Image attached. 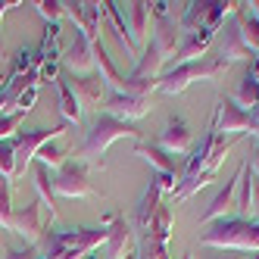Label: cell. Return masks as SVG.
<instances>
[{"instance_id": "277c9868", "label": "cell", "mask_w": 259, "mask_h": 259, "mask_svg": "<svg viewBox=\"0 0 259 259\" xmlns=\"http://www.w3.org/2000/svg\"><path fill=\"white\" fill-rule=\"evenodd\" d=\"M66 128H69V122H60L53 128H31V132L16 135V178H22L25 169L31 165V159L41 153V147L50 144V141H57V138H63Z\"/></svg>"}, {"instance_id": "e0dca14e", "label": "cell", "mask_w": 259, "mask_h": 259, "mask_svg": "<svg viewBox=\"0 0 259 259\" xmlns=\"http://www.w3.org/2000/svg\"><path fill=\"white\" fill-rule=\"evenodd\" d=\"M91 53H94V66H97V75L106 81V88H119L122 84V75H119V69L113 66V60H109V53L103 47V41H91Z\"/></svg>"}, {"instance_id": "5b68a950", "label": "cell", "mask_w": 259, "mask_h": 259, "mask_svg": "<svg viewBox=\"0 0 259 259\" xmlns=\"http://www.w3.org/2000/svg\"><path fill=\"white\" fill-rule=\"evenodd\" d=\"M7 228L16 231L19 237H25L31 247H38L41 240H44V234H47V212L41 206V200L38 203H28V206H22V209H13Z\"/></svg>"}, {"instance_id": "83f0119b", "label": "cell", "mask_w": 259, "mask_h": 259, "mask_svg": "<svg viewBox=\"0 0 259 259\" xmlns=\"http://www.w3.org/2000/svg\"><path fill=\"white\" fill-rule=\"evenodd\" d=\"M4 259H38V247H22V250H7Z\"/></svg>"}, {"instance_id": "7402d4cb", "label": "cell", "mask_w": 259, "mask_h": 259, "mask_svg": "<svg viewBox=\"0 0 259 259\" xmlns=\"http://www.w3.org/2000/svg\"><path fill=\"white\" fill-rule=\"evenodd\" d=\"M234 103H237L240 109H244V106H250V113H256V109H259V78L247 75L244 81H240L237 94H234Z\"/></svg>"}, {"instance_id": "9a60e30c", "label": "cell", "mask_w": 259, "mask_h": 259, "mask_svg": "<svg viewBox=\"0 0 259 259\" xmlns=\"http://www.w3.org/2000/svg\"><path fill=\"white\" fill-rule=\"evenodd\" d=\"M237 181H240V172H237L231 181H225V188H222V191L215 194V200L209 203V209L200 215L203 225H209V222L225 219V212H228V209H234V200H237Z\"/></svg>"}, {"instance_id": "7c38bea8", "label": "cell", "mask_w": 259, "mask_h": 259, "mask_svg": "<svg viewBox=\"0 0 259 259\" xmlns=\"http://www.w3.org/2000/svg\"><path fill=\"white\" fill-rule=\"evenodd\" d=\"M215 57L222 60V63H234V60H247V57H253V50L244 44V34H240V28H237V22H228L225 28H222V34H219V53Z\"/></svg>"}, {"instance_id": "8992f818", "label": "cell", "mask_w": 259, "mask_h": 259, "mask_svg": "<svg viewBox=\"0 0 259 259\" xmlns=\"http://www.w3.org/2000/svg\"><path fill=\"white\" fill-rule=\"evenodd\" d=\"M50 188H53V197H91L94 188L88 181V162L81 159L66 162L57 172V178H50Z\"/></svg>"}, {"instance_id": "4fadbf2b", "label": "cell", "mask_w": 259, "mask_h": 259, "mask_svg": "<svg viewBox=\"0 0 259 259\" xmlns=\"http://www.w3.org/2000/svg\"><path fill=\"white\" fill-rule=\"evenodd\" d=\"M60 63L72 72V75H88V72H91V66H94V53H91V41L84 38L81 31L75 34V41L63 50Z\"/></svg>"}, {"instance_id": "6da1fadb", "label": "cell", "mask_w": 259, "mask_h": 259, "mask_svg": "<svg viewBox=\"0 0 259 259\" xmlns=\"http://www.w3.org/2000/svg\"><path fill=\"white\" fill-rule=\"evenodd\" d=\"M203 247L219 250H253L259 253V222L250 219H219L209 222V231H203Z\"/></svg>"}, {"instance_id": "2e32d148", "label": "cell", "mask_w": 259, "mask_h": 259, "mask_svg": "<svg viewBox=\"0 0 259 259\" xmlns=\"http://www.w3.org/2000/svg\"><path fill=\"white\" fill-rule=\"evenodd\" d=\"M162 66H165V53L150 41V44L144 47V53H141L138 66H135V75L132 78H153V81H159L162 78Z\"/></svg>"}, {"instance_id": "d6986e66", "label": "cell", "mask_w": 259, "mask_h": 259, "mask_svg": "<svg viewBox=\"0 0 259 259\" xmlns=\"http://www.w3.org/2000/svg\"><path fill=\"white\" fill-rule=\"evenodd\" d=\"M57 103H60V113H63V122H78L81 119V103H78V97L72 94V88H69V81L63 78V75H57Z\"/></svg>"}, {"instance_id": "d4e9b609", "label": "cell", "mask_w": 259, "mask_h": 259, "mask_svg": "<svg viewBox=\"0 0 259 259\" xmlns=\"http://www.w3.org/2000/svg\"><path fill=\"white\" fill-rule=\"evenodd\" d=\"M38 159H41V165H47V169H63L66 165V150L60 144H44L41 147V153H38Z\"/></svg>"}, {"instance_id": "4316f807", "label": "cell", "mask_w": 259, "mask_h": 259, "mask_svg": "<svg viewBox=\"0 0 259 259\" xmlns=\"http://www.w3.org/2000/svg\"><path fill=\"white\" fill-rule=\"evenodd\" d=\"M34 7H38V13L44 16L50 25H60V19H63V4H60V0H38Z\"/></svg>"}, {"instance_id": "30bf717a", "label": "cell", "mask_w": 259, "mask_h": 259, "mask_svg": "<svg viewBox=\"0 0 259 259\" xmlns=\"http://www.w3.org/2000/svg\"><path fill=\"white\" fill-rule=\"evenodd\" d=\"M135 244H138L135 228L128 225L122 215H116L113 225L106 228V250H109V259H135V256H128V253H135Z\"/></svg>"}, {"instance_id": "1f68e13d", "label": "cell", "mask_w": 259, "mask_h": 259, "mask_svg": "<svg viewBox=\"0 0 259 259\" xmlns=\"http://www.w3.org/2000/svg\"><path fill=\"white\" fill-rule=\"evenodd\" d=\"M135 259H138V253H135Z\"/></svg>"}, {"instance_id": "f546056e", "label": "cell", "mask_w": 259, "mask_h": 259, "mask_svg": "<svg viewBox=\"0 0 259 259\" xmlns=\"http://www.w3.org/2000/svg\"><path fill=\"white\" fill-rule=\"evenodd\" d=\"M250 132H253V138H256V144H259V109L253 113V128H250Z\"/></svg>"}, {"instance_id": "52a82bcc", "label": "cell", "mask_w": 259, "mask_h": 259, "mask_svg": "<svg viewBox=\"0 0 259 259\" xmlns=\"http://www.w3.org/2000/svg\"><path fill=\"white\" fill-rule=\"evenodd\" d=\"M215 135L222 138H237L253 128V113L250 109H240L234 100H219L215 106V119H212Z\"/></svg>"}, {"instance_id": "d6a6232c", "label": "cell", "mask_w": 259, "mask_h": 259, "mask_svg": "<svg viewBox=\"0 0 259 259\" xmlns=\"http://www.w3.org/2000/svg\"><path fill=\"white\" fill-rule=\"evenodd\" d=\"M188 259H191V256H188Z\"/></svg>"}, {"instance_id": "8fae6325", "label": "cell", "mask_w": 259, "mask_h": 259, "mask_svg": "<svg viewBox=\"0 0 259 259\" xmlns=\"http://www.w3.org/2000/svg\"><path fill=\"white\" fill-rule=\"evenodd\" d=\"M212 41H215V31H212V28L181 31V41H178V50H175L178 66H181V63H194V60H200L203 53L209 50V44H212Z\"/></svg>"}, {"instance_id": "603a6c76", "label": "cell", "mask_w": 259, "mask_h": 259, "mask_svg": "<svg viewBox=\"0 0 259 259\" xmlns=\"http://www.w3.org/2000/svg\"><path fill=\"white\" fill-rule=\"evenodd\" d=\"M0 178L16 181V138L0 141Z\"/></svg>"}, {"instance_id": "ffe728a7", "label": "cell", "mask_w": 259, "mask_h": 259, "mask_svg": "<svg viewBox=\"0 0 259 259\" xmlns=\"http://www.w3.org/2000/svg\"><path fill=\"white\" fill-rule=\"evenodd\" d=\"M135 153L144 156L159 175H175V156H169V153L162 150V147H156V144H138V147H135Z\"/></svg>"}, {"instance_id": "9c48e42d", "label": "cell", "mask_w": 259, "mask_h": 259, "mask_svg": "<svg viewBox=\"0 0 259 259\" xmlns=\"http://www.w3.org/2000/svg\"><path fill=\"white\" fill-rule=\"evenodd\" d=\"M156 147H162L169 156L191 153V150H194V132H191V128L184 125L178 116H172L169 122H165V128H162V135H159Z\"/></svg>"}, {"instance_id": "4dcf8cb0", "label": "cell", "mask_w": 259, "mask_h": 259, "mask_svg": "<svg viewBox=\"0 0 259 259\" xmlns=\"http://www.w3.org/2000/svg\"><path fill=\"white\" fill-rule=\"evenodd\" d=\"M10 7H16V4H4V0H0V22H4V13H7Z\"/></svg>"}, {"instance_id": "f1b7e54d", "label": "cell", "mask_w": 259, "mask_h": 259, "mask_svg": "<svg viewBox=\"0 0 259 259\" xmlns=\"http://www.w3.org/2000/svg\"><path fill=\"white\" fill-rule=\"evenodd\" d=\"M194 259H240V253H237V250H215V253H206V250H203V253L194 256Z\"/></svg>"}, {"instance_id": "ba28073f", "label": "cell", "mask_w": 259, "mask_h": 259, "mask_svg": "<svg viewBox=\"0 0 259 259\" xmlns=\"http://www.w3.org/2000/svg\"><path fill=\"white\" fill-rule=\"evenodd\" d=\"M103 113L132 125V119L150 113V97H132V94H122V91H109L103 100Z\"/></svg>"}, {"instance_id": "5bb4252c", "label": "cell", "mask_w": 259, "mask_h": 259, "mask_svg": "<svg viewBox=\"0 0 259 259\" xmlns=\"http://www.w3.org/2000/svg\"><path fill=\"white\" fill-rule=\"evenodd\" d=\"M69 88H72V94L78 97L81 106H94V103L106 100V81L100 75H78V78L69 81Z\"/></svg>"}, {"instance_id": "484cf974", "label": "cell", "mask_w": 259, "mask_h": 259, "mask_svg": "<svg viewBox=\"0 0 259 259\" xmlns=\"http://www.w3.org/2000/svg\"><path fill=\"white\" fill-rule=\"evenodd\" d=\"M34 100H38V84H28V88H22L19 91V97H16V103H13V113H31L34 109Z\"/></svg>"}, {"instance_id": "ac0fdd59", "label": "cell", "mask_w": 259, "mask_h": 259, "mask_svg": "<svg viewBox=\"0 0 259 259\" xmlns=\"http://www.w3.org/2000/svg\"><path fill=\"white\" fill-rule=\"evenodd\" d=\"M250 4H240L237 13H234V22L240 28V34H244V44L250 50H259V16L253 10H247Z\"/></svg>"}, {"instance_id": "cb8c5ba5", "label": "cell", "mask_w": 259, "mask_h": 259, "mask_svg": "<svg viewBox=\"0 0 259 259\" xmlns=\"http://www.w3.org/2000/svg\"><path fill=\"white\" fill-rule=\"evenodd\" d=\"M147 16H150V4H132V44L147 38Z\"/></svg>"}, {"instance_id": "3957f363", "label": "cell", "mask_w": 259, "mask_h": 259, "mask_svg": "<svg viewBox=\"0 0 259 259\" xmlns=\"http://www.w3.org/2000/svg\"><path fill=\"white\" fill-rule=\"evenodd\" d=\"M225 69H228V63H222L219 57H200L194 63H181L172 72H165V75L156 81V91H162V94H181L188 84H194L200 78H215Z\"/></svg>"}, {"instance_id": "44dd1931", "label": "cell", "mask_w": 259, "mask_h": 259, "mask_svg": "<svg viewBox=\"0 0 259 259\" xmlns=\"http://www.w3.org/2000/svg\"><path fill=\"white\" fill-rule=\"evenodd\" d=\"M165 57H169V53H175L178 50V41H181V28L172 22V19H159L156 22V31H153V38H150Z\"/></svg>"}, {"instance_id": "7a4b0ae2", "label": "cell", "mask_w": 259, "mask_h": 259, "mask_svg": "<svg viewBox=\"0 0 259 259\" xmlns=\"http://www.w3.org/2000/svg\"><path fill=\"white\" fill-rule=\"evenodd\" d=\"M138 135H141V132H138L135 125L119 122V119H113V116L100 113V116L94 119V125H91V132H88V138H84V144H81L78 156H81V162H94L97 156L106 153V147L113 144V141H119V138H138Z\"/></svg>"}]
</instances>
